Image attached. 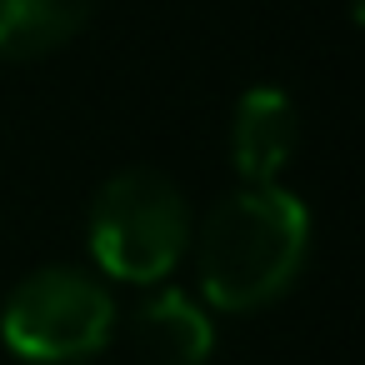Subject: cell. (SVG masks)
<instances>
[{"label": "cell", "instance_id": "7a4b0ae2", "mask_svg": "<svg viewBox=\"0 0 365 365\" xmlns=\"http://www.w3.org/2000/svg\"><path fill=\"white\" fill-rule=\"evenodd\" d=\"M190 205L160 170H120L91 200V255L110 280H165L190 250Z\"/></svg>", "mask_w": 365, "mask_h": 365}, {"label": "cell", "instance_id": "8992f818", "mask_svg": "<svg viewBox=\"0 0 365 365\" xmlns=\"http://www.w3.org/2000/svg\"><path fill=\"white\" fill-rule=\"evenodd\" d=\"M96 0H0V61H36L76 41Z\"/></svg>", "mask_w": 365, "mask_h": 365}, {"label": "cell", "instance_id": "277c9868", "mask_svg": "<svg viewBox=\"0 0 365 365\" xmlns=\"http://www.w3.org/2000/svg\"><path fill=\"white\" fill-rule=\"evenodd\" d=\"M300 140V120L285 91L255 86L240 96L230 120V165L245 185H275V175L290 165Z\"/></svg>", "mask_w": 365, "mask_h": 365}, {"label": "cell", "instance_id": "6da1fadb", "mask_svg": "<svg viewBox=\"0 0 365 365\" xmlns=\"http://www.w3.org/2000/svg\"><path fill=\"white\" fill-rule=\"evenodd\" d=\"M305 255L310 210L280 185H240L205 215L195 235L200 290L215 310L230 315L280 300L305 270Z\"/></svg>", "mask_w": 365, "mask_h": 365}, {"label": "cell", "instance_id": "3957f363", "mask_svg": "<svg viewBox=\"0 0 365 365\" xmlns=\"http://www.w3.org/2000/svg\"><path fill=\"white\" fill-rule=\"evenodd\" d=\"M115 330L110 290L71 265H46L26 275L6 310H0V340L31 365H76L106 350Z\"/></svg>", "mask_w": 365, "mask_h": 365}, {"label": "cell", "instance_id": "5b68a950", "mask_svg": "<svg viewBox=\"0 0 365 365\" xmlns=\"http://www.w3.org/2000/svg\"><path fill=\"white\" fill-rule=\"evenodd\" d=\"M135 345L150 365H205L215 330L185 290H160L135 310Z\"/></svg>", "mask_w": 365, "mask_h": 365}]
</instances>
